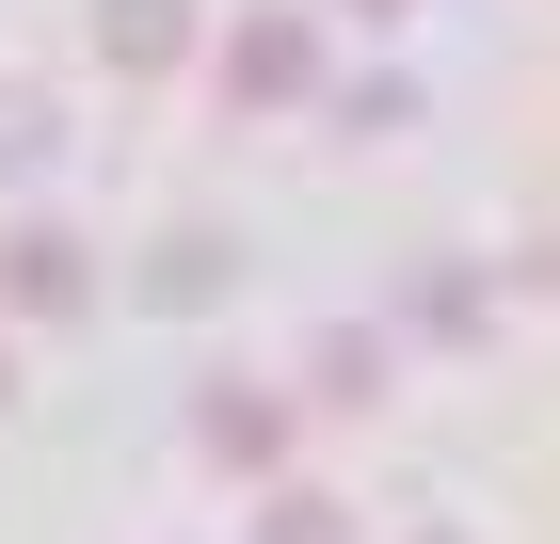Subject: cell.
<instances>
[{"label":"cell","instance_id":"obj_1","mask_svg":"<svg viewBox=\"0 0 560 544\" xmlns=\"http://www.w3.org/2000/svg\"><path fill=\"white\" fill-rule=\"evenodd\" d=\"M81 289H96V256L65 241V224H16V241H0V304H16V321H65Z\"/></svg>","mask_w":560,"mask_h":544},{"label":"cell","instance_id":"obj_2","mask_svg":"<svg viewBox=\"0 0 560 544\" xmlns=\"http://www.w3.org/2000/svg\"><path fill=\"white\" fill-rule=\"evenodd\" d=\"M320 81V33H304V16H241V33H224V96H304Z\"/></svg>","mask_w":560,"mask_h":544},{"label":"cell","instance_id":"obj_3","mask_svg":"<svg viewBox=\"0 0 560 544\" xmlns=\"http://www.w3.org/2000/svg\"><path fill=\"white\" fill-rule=\"evenodd\" d=\"M192 432H209L224 464H272V449H289V401H272V384H209V417H192Z\"/></svg>","mask_w":560,"mask_h":544},{"label":"cell","instance_id":"obj_4","mask_svg":"<svg viewBox=\"0 0 560 544\" xmlns=\"http://www.w3.org/2000/svg\"><path fill=\"white\" fill-rule=\"evenodd\" d=\"M96 48L113 65H176L192 48V0H96Z\"/></svg>","mask_w":560,"mask_h":544},{"label":"cell","instance_id":"obj_5","mask_svg":"<svg viewBox=\"0 0 560 544\" xmlns=\"http://www.w3.org/2000/svg\"><path fill=\"white\" fill-rule=\"evenodd\" d=\"M33 161H48V96L0 81V176H33Z\"/></svg>","mask_w":560,"mask_h":544},{"label":"cell","instance_id":"obj_6","mask_svg":"<svg viewBox=\"0 0 560 544\" xmlns=\"http://www.w3.org/2000/svg\"><path fill=\"white\" fill-rule=\"evenodd\" d=\"M144 289H161V304H209V289H224V241H161V273H144Z\"/></svg>","mask_w":560,"mask_h":544},{"label":"cell","instance_id":"obj_7","mask_svg":"<svg viewBox=\"0 0 560 544\" xmlns=\"http://www.w3.org/2000/svg\"><path fill=\"white\" fill-rule=\"evenodd\" d=\"M337 128L369 144V128H417V81H337Z\"/></svg>","mask_w":560,"mask_h":544},{"label":"cell","instance_id":"obj_8","mask_svg":"<svg viewBox=\"0 0 560 544\" xmlns=\"http://www.w3.org/2000/svg\"><path fill=\"white\" fill-rule=\"evenodd\" d=\"M320 384H337V401H369V384H385V336H352V321H337V336H320Z\"/></svg>","mask_w":560,"mask_h":544},{"label":"cell","instance_id":"obj_9","mask_svg":"<svg viewBox=\"0 0 560 544\" xmlns=\"http://www.w3.org/2000/svg\"><path fill=\"white\" fill-rule=\"evenodd\" d=\"M272 544H337V512H320V497H272Z\"/></svg>","mask_w":560,"mask_h":544},{"label":"cell","instance_id":"obj_10","mask_svg":"<svg viewBox=\"0 0 560 544\" xmlns=\"http://www.w3.org/2000/svg\"><path fill=\"white\" fill-rule=\"evenodd\" d=\"M352 16H400V0H352Z\"/></svg>","mask_w":560,"mask_h":544},{"label":"cell","instance_id":"obj_11","mask_svg":"<svg viewBox=\"0 0 560 544\" xmlns=\"http://www.w3.org/2000/svg\"><path fill=\"white\" fill-rule=\"evenodd\" d=\"M0 401H16V369H0Z\"/></svg>","mask_w":560,"mask_h":544}]
</instances>
